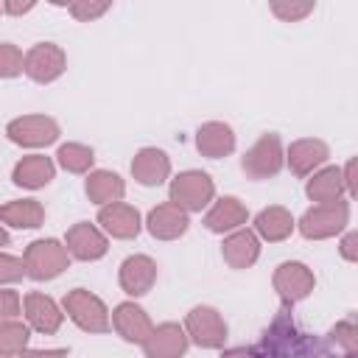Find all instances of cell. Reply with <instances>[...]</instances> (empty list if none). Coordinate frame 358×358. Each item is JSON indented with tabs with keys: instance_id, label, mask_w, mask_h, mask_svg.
Wrapping results in <instances>:
<instances>
[{
	"instance_id": "6da1fadb",
	"label": "cell",
	"mask_w": 358,
	"mask_h": 358,
	"mask_svg": "<svg viewBox=\"0 0 358 358\" xmlns=\"http://www.w3.org/2000/svg\"><path fill=\"white\" fill-rule=\"evenodd\" d=\"M249 352H263V355H322V352H327V347L319 344L313 336L302 333L296 327L294 316H291V305L282 302V308L277 310L274 322L263 333V341L257 347H252Z\"/></svg>"
},
{
	"instance_id": "7a4b0ae2",
	"label": "cell",
	"mask_w": 358,
	"mask_h": 358,
	"mask_svg": "<svg viewBox=\"0 0 358 358\" xmlns=\"http://www.w3.org/2000/svg\"><path fill=\"white\" fill-rule=\"evenodd\" d=\"M350 221V204L344 199H333V201H319L316 207H310L302 221H299V232L310 241H322V238H333L336 232H341Z\"/></svg>"
},
{
	"instance_id": "3957f363",
	"label": "cell",
	"mask_w": 358,
	"mask_h": 358,
	"mask_svg": "<svg viewBox=\"0 0 358 358\" xmlns=\"http://www.w3.org/2000/svg\"><path fill=\"white\" fill-rule=\"evenodd\" d=\"M22 260H25V274L28 277H34V280H53V277H59L67 268L70 252H67L64 243H59L53 238H45V241L28 243Z\"/></svg>"
},
{
	"instance_id": "277c9868",
	"label": "cell",
	"mask_w": 358,
	"mask_h": 358,
	"mask_svg": "<svg viewBox=\"0 0 358 358\" xmlns=\"http://www.w3.org/2000/svg\"><path fill=\"white\" fill-rule=\"evenodd\" d=\"M64 310H67V316H70L81 330H87V333H106V330L112 327L106 305H103L95 294H90L87 288H73V291L64 296Z\"/></svg>"
},
{
	"instance_id": "5b68a950",
	"label": "cell",
	"mask_w": 358,
	"mask_h": 358,
	"mask_svg": "<svg viewBox=\"0 0 358 358\" xmlns=\"http://www.w3.org/2000/svg\"><path fill=\"white\" fill-rule=\"evenodd\" d=\"M215 196V185L204 171H185L171 182V201L185 213L204 210Z\"/></svg>"
},
{
	"instance_id": "8992f818",
	"label": "cell",
	"mask_w": 358,
	"mask_h": 358,
	"mask_svg": "<svg viewBox=\"0 0 358 358\" xmlns=\"http://www.w3.org/2000/svg\"><path fill=\"white\" fill-rule=\"evenodd\" d=\"M285 162V154H282V143L277 134H263L241 159V168L249 179H268L274 173H280Z\"/></svg>"
},
{
	"instance_id": "52a82bcc",
	"label": "cell",
	"mask_w": 358,
	"mask_h": 358,
	"mask_svg": "<svg viewBox=\"0 0 358 358\" xmlns=\"http://www.w3.org/2000/svg\"><path fill=\"white\" fill-rule=\"evenodd\" d=\"M185 333L193 338V344H199L204 350H218L227 341V322H224V316L215 308L199 305V308H193L187 313Z\"/></svg>"
},
{
	"instance_id": "ba28073f",
	"label": "cell",
	"mask_w": 358,
	"mask_h": 358,
	"mask_svg": "<svg viewBox=\"0 0 358 358\" xmlns=\"http://www.w3.org/2000/svg\"><path fill=\"white\" fill-rule=\"evenodd\" d=\"M67 67V59H64V50L53 42H39L34 45L25 56H22V73L28 78H34L36 84H50L56 81Z\"/></svg>"
},
{
	"instance_id": "9c48e42d",
	"label": "cell",
	"mask_w": 358,
	"mask_h": 358,
	"mask_svg": "<svg viewBox=\"0 0 358 358\" xmlns=\"http://www.w3.org/2000/svg\"><path fill=\"white\" fill-rule=\"evenodd\" d=\"M6 134L17 145L42 148V145H50L59 137V123L53 117H48V115H25V117L11 120L6 126Z\"/></svg>"
},
{
	"instance_id": "30bf717a",
	"label": "cell",
	"mask_w": 358,
	"mask_h": 358,
	"mask_svg": "<svg viewBox=\"0 0 358 358\" xmlns=\"http://www.w3.org/2000/svg\"><path fill=\"white\" fill-rule=\"evenodd\" d=\"M313 285H316V277L305 263L288 260V263H280L277 271H274V291L280 294V299L285 305H294V302L305 299L313 291Z\"/></svg>"
},
{
	"instance_id": "8fae6325",
	"label": "cell",
	"mask_w": 358,
	"mask_h": 358,
	"mask_svg": "<svg viewBox=\"0 0 358 358\" xmlns=\"http://www.w3.org/2000/svg\"><path fill=\"white\" fill-rule=\"evenodd\" d=\"M64 246H67V252H70L73 257H78V260H98V257H103L106 249H109L106 235H103L98 227H92L90 221L73 224V227L67 229Z\"/></svg>"
},
{
	"instance_id": "7c38bea8",
	"label": "cell",
	"mask_w": 358,
	"mask_h": 358,
	"mask_svg": "<svg viewBox=\"0 0 358 358\" xmlns=\"http://www.w3.org/2000/svg\"><path fill=\"white\" fill-rule=\"evenodd\" d=\"M22 308H25L28 327H34V330H36V333H42V336H53V333L62 327L64 313L59 310V305H56L48 294L31 291V294L22 299Z\"/></svg>"
},
{
	"instance_id": "4fadbf2b",
	"label": "cell",
	"mask_w": 358,
	"mask_h": 358,
	"mask_svg": "<svg viewBox=\"0 0 358 358\" xmlns=\"http://www.w3.org/2000/svg\"><path fill=\"white\" fill-rule=\"evenodd\" d=\"M185 350H187V333L173 322L151 327V333L143 341V352L148 358H179Z\"/></svg>"
},
{
	"instance_id": "5bb4252c",
	"label": "cell",
	"mask_w": 358,
	"mask_h": 358,
	"mask_svg": "<svg viewBox=\"0 0 358 358\" xmlns=\"http://www.w3.org/2000/svg\"><path fill=\"white\" fill-rule=\"evenodd\" d=\"M98 224H101L112 238L129 241V238H134V235L140 232V213H137L131 204L109 201V204H101Z\"/></svg>"
},
{
	"instance_id": "9a60e30c",
	"label": "cell",
	"mask_w": 358,
	"mask_h": 358,
	"mask_svg": "<svg viewBox=\"0 0 358 358\" xmlns=\"http://www.w3.org/2000/svg\"><path fill=\"white\" fill-rule=\"evenodd\" d=\"M120 288L131 296H143L151 291L154 280H157V263L148 255H131L123 260L120 266Z\"/></svg>"
},
{
	"instance_id": "2e32d148",
	"label": "cell",
	"mask_w": 358,
	"mask_h": 358,
	"mask_svg": "<svg viewBox=\"0 0 358 358\" xmlns=\"http://www.w3.org/2000/svg\"><path fill=\"white\" fill-rule=\"evenodd\" d=\"M148 232L159 241H176L179 235L187 232V213L182 207H176L173 201L168 204H157L151 213H148Z\"/></svg>"
},
{
	"instance_id": "e0dca14e",
	"label": "cell",
	"mask_w": 358,
	"mask_h": 358,
	"mask_svg": "<svg viewBox=\"0 0 358 358\" xmlns=\"http://www.w3.org/2000/svg\"><path fill=\"white\" fill-rule=\"evenodd\" d=\"M168 173H171V159L159 148H140L131 159V176L145 187L162 185Z\"/></svg>"
},
{
	"instance_id": "ac0fdd59",
	"label": "cell",
	"mask_w": 358,
	"mask_h": 358,
	"mask_svg": "<svg viewBox=\"0 0 358 358\" xmlns=\"http://www.w3.org/2000/svg\"><path fill=\"white\" fill-rule=\"evenodd\" d=\"M112 327L117 330V336H123L126 341H134V344H143L145 336L151 333V319L148 313L134 305V302H120L112 313Z\"/></svg>"
},
{
	"instance_id": "d6986e66",
	"label": "cell",
	"mask_w": 358,
	"mask_h": 358,
	"mask_svg": "<svg viewBox=\"0 0 358 358\" xmlns=\"http://www.w3.org/2000/svg\"><path fill=\"white\" fill-rule=\"evenodd\" d=\"M327 157H330L327 143L313 140V137H305V140L291 143V145H288V154H285L288 168H291L296 176H308V173H313Z\"/></svg>"
},
{
	"instance_id": "ffe728a7",
	"label": "cell",
	"mask_w": 358,
	"mask_h": 358,
	"mask_svg": "<svg viewBox=\"0 0 358 358\" xmlns=\"http://www.w3.org/2000/svg\"><path fill=\"white\" fill-rule=\"evenodd\" d=\"M246 218H249V210L241 204V199H235V196H224V199H218V201L207 210V215H204V227H207L210 232L224 235V232H232V229L243 227Z\"/></svg>"
},
{
	"instance_id": "44dd1931",
	"label": "cell",
	"mask_w": 358,
	"mask_h": 358,
	"mask_svg": "<svg viewBox=\"0 0 358 358\" xmlns=\"http://www.w3.org/2000/svg\"><path fill=\"white\" fill-rule=\"evenodd\" d=\"M221 255H224V260L232 268H249L260 257V238H257V232L241 229V227L232 229V235L221 246Z\"/></svg>"
},
{
	"instance_id": "7402d4cb",
	"label": "cell",
	"mask_w": 358,
	"mask_h": 358,
	"mask_svg": "<svg viewBox=\"0 0 358 358\" xmlns=\"http://www.w3.org/2000/svg\"><path fill=\"white\" fill-rule=\"evenodd\" d=\"M196 148L210 157V159H221L227 154H232L235 148V134L227 123H218V120H210L204 123L199 131H196Z\"/></svg>"
},
{
	"instance_id": "603a6c76",
	"label": "cell",
	"mask_w": 358,
	"mask_h": 358,
	"mask_svg": "<svg viewBox=\"0 0 358 358\" xmlns=\"http://www.w3.org/2000/svg\"><path fill=\"white\" fill-rule=\"evenodd\" d=\"M56 173V165L50 157H42V154H31V157H22L17 165H14V185L20 187H28V190H36V187H45Z\"/></svg>"
},
{
	"instance_id": "cb8c5ba5",
	"label": "cell",
	"mask_w": 358,
	"mask_h": 358,
	"mask_svg": "<svg viewBox=\"0 0 358 358\" xmlns=\"http://www.w3.org/2000/svg\"><path fill=\"white\" fill-rule=\"evenodd\" d=\"M0 221L17 229H36L45 221V207L36 199H20L0 207Z\"/></svg>"
},
{
	"instance_id": "d4e9b609",
	"label": "cell",
	"mask_w": 358,
	"mask_h": 358,
	"mask_svg": "<svg viewBox=\"0 0 358 358\" xmlns=\"http://www.w3.org/2000/svg\"><path fill=\"white\" fill-rule=\"evenodd\" d=\"M255 232L266 241H285L294 232V218L285 207H266L255 218Z\"/></svg>"
},
{
	"instance_id": "484cf974",
	"label": "cell",
	"mask_w": 358,
	"mask_h": 358,
	"mask_svg": "<svg viewBox=\"0 0 358 358\" xmlns=\"http://www.w3.org/2000/svg\"><path fill=\"white\" fill-rule=\"evenodd\" d=\"M305 193L313 201H333L341 199V193H347V179L341 168H324L319 173H313V179H308Z\"/></svg>"
},
{
	"instance_id": "4316f807",
	"label": "cell",
	"mask_w": 358,
	"mask_h": 358,
	"mask_svg": "<svg viewBox=\"0 0 358 358\" xmlns=\"http://www.w3.org/2000/svg\"><path fill=\"white\" fill-rule=\"evenodd\" d=\"M84 187H87L90 201H95V204L120 201L123 193H126L123 179H120L117 173H112V171H92V173L87 176V185H84Z\"/></svg>"
},
{
	"instance_id": "83f0119b",
	"label": "cell",
	"mask_w": 358,
	"mask_h": 358,
	"mask_svg": "<svg viewBox=\"0 0 358 358\" xmlns=\"http://www.w3.org/2000/svg\"><path fill=\"white\" fill-rule=\"evenodd\" d=\"M28 338H31L28 324H22V322H17V319H6V322H0V355H17V352H25Z\"/></svg>"
},
{
	"instance_id": "f1b7e54d",
	"label": "cell",
	"mask_w": 358,
	"mask_h": 358,
	"mask_svg": "<svg viewBox=\"0 0 358 358\" xmlns=\"http://www.w3.org/2000/svg\"><path fill=\"white\" fill-rule=\"evenodd\" d=\"M56 157H59V165L70 173H87L92 168V159H95L92 148L81 145V143H64Z\"/></svg>"
},
{
	"instance_id": "f546056e",
	"label": "cell",
	"mask_w": 358,
	"mask_h": 358,
	"mask_svg": "<svg viewBox=\"0 0 358 358\" xmlns=\"http://www.w3.org/2000/svg\"><path fill=\"white\" fill-rule=\"evenodd\" d=\"M330 344L338 347V350L347 352V355H352V352L358 350V324H355V316H347V319H341V322L333 324V330H330Z\"/></svg>"
},
{
	"instance_id": "4dcf8cb0",
	"label": "cell",
	"mask_w": 358,
	"mask_h": 358,
	"mask_svg": "<svg viewBox=\"0 0 358 358\" xmlns=\"http://www.w3.org/2000/svg\"><path fill=\"white\" fill-rule=\"evenodd\" d=\"M268 6H271V11H274L280 20L296 22V20H305V17L313 11L316 0H268Z\"/></svg>"
},
{
	"instance_id": "1f68e13d",
	"label": "cell",
	"mask_w": 358,
	"mask_h": 358,
	"mask_svg": "<svg viewBox=\"0 0 358 358\" xmlns=\"http://www.w3.org/2000/svg\"><path fill=\"white\" fill-rule=\"evenodd\" d=\"M22 73V50L11 42H0V78H14Z\"/></svg>"
},
{
	"instance_id": "d6a6232c",
	"label": "cell",
	"mask_w": 358,
	"mask_h": 358,
	"mask_svg": "<svg viewBox=\"0 0 358 358\" xmlns=\"http://www.w3.org/2000/svg\"><path fill=\"white\" fill-rule=\"evenodd\" d=\"M22 277H25V260L0 252V285L17 282V280H22Z\"/></svg>"
},
{
	"instance_id": "836d02e7",
	"label": "cell",
	"mask_w": 358,
	"mask_h": 358,
	"mask_svg": "<svg viewBox=\"0 0 358 358\" xmlns=\"http://www.w3.org/2000/svg\"><path fill=\"white\" fill-rule=\"evenodd\" d=\"M109 6H112V0H76V3L70 6V14H73L76 20L90 22V20L101 17V14H103Z\"/></svg>"
},
{
	"instance_id": "e575fe53",
	"label": "cell",
	"mask_w": 358,
	"mask_h": 358,
	"mask_svg": "<svg viewBox=\"0 0 358 358\" xmlns=\"http://www.w3.org/2000/svg\"><path fill=\"white\" fill-rule=\"evenodd\" d=\"M20 294L17 291H8V288H0V322L6 319H17L20 316Z\"/></svg>"
},
{
	"instance_id": "d590c367",
	"label": "cell",
	"mask_w": 358,
	"mask_h": 358,
	"mask_svg": "<svg viewBox=\"0 0 358 358\" xmlns=\"http://www.w3.org/2000/svg\"><path fill=\"white\" fill-rule=\"evenodd\" d=\"M355 243H358V235H355V232H347V235L341 238V246H338L341 257H344V260H350V263H352V260H358V246H355Z\"/></svg>"
},
{
	"instance_id": "8d00e7d4",
	"label": "cell",
	"mask_w": 358,
	"mask_h": 358,
	"mask_svg": "<svg viewBox=\"0 0 358 358\" xmlns=\"http://www.w3.org/2000/svg\"><path fill=\"white\" fill-rule=\"evenodd\" d=\"M36 6V0H3V8L11 14V17H20V14H28L31 8Z\"/></svg>"
},
{
	"instance_id": "74e56055",
	"label": "cell",
	"mask_w": 358,
	"mask_h": 358,
	"mask_svg": "<svg viewBox=\"0 0 358 358\" xmlns=\"http://www.w3.org/2000/svg\"><path fill=\"white\" fill-rule=\"evenodd\" d=\"M0 246H8V232L3 229V224H0Z\"/></svg>"
},
{
	"instance_id": "f35d334b",
	"label": "cell",
	"mask_w": 358,
	"mask_h": 358,
	"mask_svg": "<svg viewBox=\"0 0 358 358\" xmlns=\"http://www.w3.org/2000/svg\"><path fill=\"white\" fill-rule=\"evenodd\" d=\"M48 3H53V6H73L76 0H48Z\"/></svg>"
},
{
	"instance_id": "ab89813d",
	"label": "cell",
	"mask_w": 358,
	"mask_h": 358,
	"mask_svg": "<svg viewBox=\"0 0 358 358\" xmlns=\"http://www.w3.org/2000/svg\"><path fill=\"white\" fill-rule=\"evenodd\" d=\"M0 8H3V0H0Z\"/></svg>"
}]
</instances>
